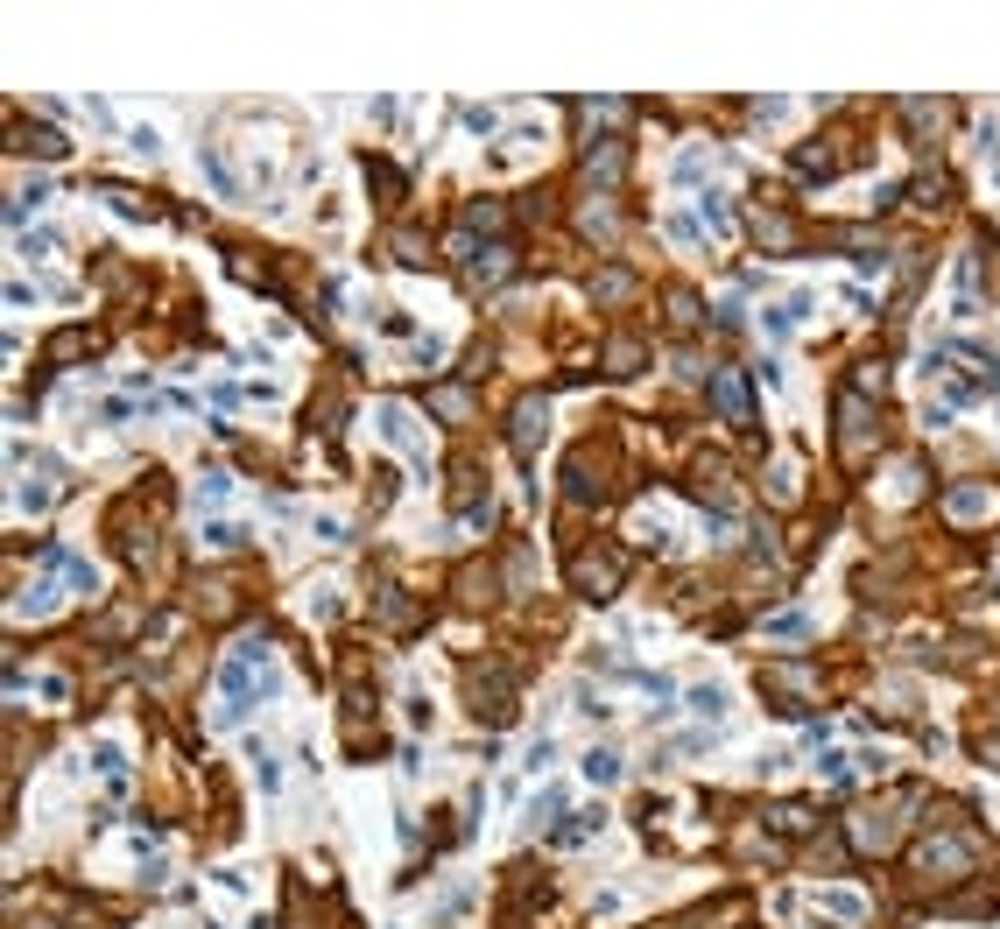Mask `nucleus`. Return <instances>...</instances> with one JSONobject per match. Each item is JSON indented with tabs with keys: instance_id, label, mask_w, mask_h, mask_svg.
<instances>
[{
	"instance_id": "bb28decb",
	"label": "nucleus",
	"mask_w": 1000,
	"mask_h": 929,
	"mask_svg": "<svg viewBox=\"0 0 1000 929\" xmlns=\"http://www.w3.org/2000/svg\"><path fill=\"white\" fill-rule=\"evenodd\" d=\"M437 409H444V416H472V401L458 395V387H444V395H437Z\"/></svg>"
},
{
	"instance_id": "a878e982",
	"label": "nucleus",
	"mask_w": 1000,
	"mask_h": 929,
	"mask_svg": "<svg viewBox=\"0 0 1000 929\" xmlns=\"http://www.w3.org/2000/svg\"><path fill=\"white\" fill-rule=\"evenodd\" d=\"M705 219H712V226H719V233L733 226V212H726V198H719V190H705Z\"/></svg>"
},
{
	"instance_id": "aec40b11",
	"label": "nucleus",
	"mask_w": 1000,
	"mask_h": 929,
	"mask_svg": "<svg viewBox=\"0 0 1000 929\" xmlns=\"http://www.w3.org/2000/svg\"><path fill=\"white\" fill-rule=\"evenodd\" d=\"M585 775H592V782H620V754L592 746V754H585Z\"/></svg>"
},
{
	"instance_id": "cd10ccee",
	"label": "nucleus",
	"mask_w": 1000,
	"mask_h": 929,
	"mask_svg": "<svg viewBox=\"0 0 1000 929\" xmlns=\"http://www.w3.org/2000/svg\"><path fill=\"white\" fill-rule=\"evenodd\" d=\"M691 704H697L705 718H719V711H726V697H719V691H691Z\"/></svg>"
},
{
	"instance_id": "7ed1b4c3",
	"label": "nucleus",
	"mask_w": 1000,
	"mask_h": 929,
	"mask_svg": "<svg viewBox=\"0 0 1000 929\" xmlns=\"http://www.w3.org/2000/svg\"><path fill=\"white\" fill-rule=\"evenodd\" d=\"M606 472H614L606 444H600V437H592V444H578V451H571V464H564V493H571L578 507H585V500H606V486H614Z\"/></svg>"
},
{
	"instance_id": "9b49d317",
	"label": "nucleus",
	"mask_w": 1000,
	"mask_h": 929,
	"mask_svg": "<svg viewBox=\"0 0 1000 929\" xmlns=\"http://www.w3.org/2000/svg\"><path fill=\"white\" fill-rule=\"evenodd\" d=\"M85 352H99V324H71V332H57L50 346H42L50 367H71V359H85Z\"/></svg>"
},
{
	"instance_id": "4be33fe9",
	"label": "nucleus",
	"mask_w": 1000,
	"mask_h": 929,
	"mask_svg": "<svg viewBox=\"0 0 1000 929\" xmlns=\"http://www.w3.org/2000/svg\"><path fill=\"white\" fill-rule=\"evenodd\" d=\"M226 493H233V472H219V464H212V472L198 479V500L212 507V500H226Z\"/></svg>"
},
{
	"instance_id": "dca6fc26",
	"label": "nucleus",
	"mask_w": 1000,
	"mask_h": 929,
	"mask_svg": "<svg viewBox=\"0 0 1000 929\" xmlns=\"http://www.w3.org/2000/svg\"><path fill=\"white\" fill-rule=\"evenodd\" d=\"M620 162H627L620 141H614V148H592V156H585V184H600V176H620Z\"/></svg>"
},
{
	"instance_id": "f8f14e48",
	"label": "nucleus",
	"mask_w": 1000,
	"mask_h": 929,
	"mask_svg": "<svg viewBox=\"0 0 1000 929\" xmlns=\"http://www.w3.org/2000/svg\"><path fill=\"white\" fill-rule=\"evenodd\" d=\"M754 239H761L768 253H797V219H789V212H768V205H761V212H754Z\"/></svg>"
},
{
	"instance_id": "6e6552de",
	"label": "nucleus",
	"mask_w": 1000,
	"mask_h": 929,
	"mask_svg": "<svg viewBox=\"0 0 1000 929\" xmlns=\"http://www.w3.org/2000/svg\"><path fill=\"white\" fill-rule=\"evenodd\" d=\"M507 697H515V677H507V669H501V677H494V669H472V711H480V718H494V726H501V718L515 711Z\"/></svg>"
},
{
	"instance_id": "a211bd4d",
	"label": "nucleus",
	"mask_w": 1000,
	"mask_h": 929,
	"mask_svg": "<svg viewBox=\"0 0 1000 929\" xmlns=\"http://www.w3.org/2000/svg\"><path fill=\"white\" fill-rule=\"evenodd\" d=\"M395 253H402V268H430V239L423 233H395Z\"/></svg>"
},
{
	"instance_id": "b1692460",
	"label": "nucleus",
	"mask_w": 1000,
	"mask_h": 929,
	"mask_svg": "<svg viewBox=\"0 0 1000 929\" xmlns=\"http://www.w3.org/2000/svg\"><path fill=\"white\" fill-rule=\"evenodd\" d=\"M768 634H782V641H803V634H811V620H803V612H782V620H768Z\"/></svg>"
},
{
	"instance_id": "ddd939ff",
	"label": "nucleus",
	"mask_w": 1000,
	"mask_h": 929,
	"mask_svg": "<svg viewBox=\"0 0 1000 929\" xmlns=\"http://www.w3.org/2000/svg\"><path fill=\"white\" fill-rule=\"evenodd\" d=\"M592 296H600V304H627V296H634V275H627V268H600V275H592Z\"/></svg>"
},
{
	"instance_id": "0eeeda50",
	"label": "nucleus",
	"mask_w": 1000,
	"mask_h": 929,
	"mask_svg": "<svg viewBox=\"0 0 1000 929\" xmlns=\"http://www.w3.org/2000/svg\"><path fill=\"white\" fill-rule=\"evenodd\" d=\"M458 261H466V282H472V289H494V282L515 275V247H466Z\"/></svg>"
},
{
	"instance_id": "4468645a",
	"label": "nucleus",
	"mask_w": 1000,
	"mask_h": 929,
	"mask_svg": "<svg viewBox=\"0 0 1000 929\" xmlns=\"http://www.w3.org/2000/svg\"><path fill=\"white\" fill-rule=\"evenodd\" d=\"M198 606L212 612V620H226V612L240 606V598H233V584H226V578H205V584H198Z\"/></svg>"
},
{
	"instance_id": "f257e3e1",
	"label": "nucleus",
	"mask_w": 1000,
	"mask_h": 929,
	"mask_svg": "<svg viewBox=\"0 0 1000 929\" xmlns=\"http://www.w3.org/2000/svg\"><path fill=\"white\" fill-rule=\"evenodd\" d=\"M880 409H874V395H860V387H839V458L845 464H867L880 451Z\"/></svg>"
},
{
	"instance_id": "f03ea898",
	"label": "nucleus",
	"mask_w": 1000,
	"mask_h": 929,
	"mask_svg": "<svg viewBox=\"0 0 1000 929\" xmlns=\"http://www.w3.org/2000/svg\"><path fill=\"white\" fill-rule=\"evenodd\" d=\"M620 578H627V557H620V549H606V543H592V549H578V557H571V592H585V598H614Z\"/></svg>"
},
{
	"instance_id": "5701e85b",
	"label": "nucleus",
	"mask_w": 1000,
	"mask_h": 929,
	"mask_svg": "<svg viewBox=\"0 0 1000 929\" xmlns=\"http://www.w3.org/2000/svg\"><path fill=\"white\" fill-rule=\"evenodd\" d=\"M669 318L691 332V324H697V296H691V289H669Z\"/></svg>"
},
{
	"instance_id": "6ab92c4d",
	"label": "nucleus",
	"mask_w": 1000,
	"mask_h": 929,
	"mask_svg": "<svg viewBox=\"0 0 1000 929\" xmlns=\"http://www.w3.org/2000/svg\"><path fill=\"white\" fill-rule=\"evenodd\" d=\"M14 148H22V156H64V141H57L50 127H42V134H36V127H22V141H14Z\"/></svg>"
},
{
	"instance_id": "9d476101",
	"label": "nucleus",
	"mask_w": 1000,
	"mask_h": 929,
	"mask_svg": "<svg viewBox=\"0 0 1000 929\" xmlns=\"http://www.w3.org/2000/svg\"><path fill=\"white\" fill-rule=\"evenodd\" d=\"M853 845L867 852V859H874V852H888V845H894V817L880 810V803H867V810H853Z\"/></svg>"
},
{
	"instance_id": "2eb2a0df",
	"label": "nucleus",
	"mask_w": 1000,
	"mask_h": 929,
	"mask_svg": "<svg viewBox=\"0 0 1000 929\" xmlns=\"http://www.w3.org/2000/svg\"><path fill=\"white\" fill-rule=\"evenodd\" d=\"M606 359H614V373H641V338H634V332H614Z\"/></svg>"
},
{
	"instance_id": "393cba45",
	"label": "nucleus",
	"mask_w": 1000,
	"mask_h": 929,
	"mask_svg": "<svg viewBox=\"0 0 1000 929\" xmlns=\"http://www.w3.org/2000/svg\"><path fill=\"white\" fill-rule=\"evenodd\" d=\"M825 916H839V922H860V894H825Z\"/></svg>"
},
{
	"instance_id": "423d86ee",
	"label": "nucleus",
	"mask_w": 1000,
	"mask_h": 929,
	"mask_svg": "<svg viewBox=\"0 0 1000 929\" xmlns=\"http://www.w3.org/2000/svg\"><path fill=\"white\" fill-rule=\"evenodd\" d=\"M543 430H550V401H543V395H521V401H515V416H507V444H515V451L529 458L535 444H543Z\"/></svg>"
},
{
	"instance_id": "39448f33",
	"label": "nucleus",
	"mask_w": 1000,
	"mask_h": 929,
	"mask_svg": "<svg viewBox=\"0 0 1000 929\" xmlns=\"http://www.w3.org/2000/svg\"><path fill=\"white\" fill-rule=\"evenodd\" d=\"M712 409H719L733 430H754V395H748V373H740V367L712 373Z\"/></svg>"
},
{
	"instance_id": "f3484780",
	"label": "nucleus",
	"mask_w": 1000,
	"mask_h": 929,
	"mask_svg": "<svg viewBox=\"0 0 1000 929\" xmlns=\"http://www.w3.org/2000/svg\"><path fill=\"white\" fill-rule=\"evenodd\" d=\"M768 823H782L789 838H803V831H811V823H817V810H811V803H782V810H775Z\"/></svg>"
},
{
	"instance_id": "20e7f679",
	"label": "nucleus",
	"mask_w": 1000,
	"mask_h": 929,
	"mask_svg": "<svg viewBox=\"0 0 1000 929\" xmlns=\"http://www.w3.org/2000/svg\"><path fill=\"white\" fill-rule=\"evenodd\" d=\"M973 866H979V845H973V838H959V831H951V838H923V852H916V874L923 880H965Z\"/></svg>"
},
{
	"instance_id": "1a4fd4ad",
	"label": "nucleus",
	"mask_w": 1000,
	"mask_h": 929,
	"mask_svg": "<svg viewBox=\"0 0 1000 929\" xmlns=\"http://www.w3.org/2000/svg\"><path fill=\"white\" fill-rule=\"evenodd\" d=\"M987 515H1000V493L993 486H951L945 493V521H987Z\"/></svg>"
},
{
	"instance_id": "412c9836",
	"label": "nucleus",
	"mask_w": 1000,
	"mask_h": 929,
	"mask_svg": "<svg viewBox=\"0 0 1000 929\" xmlns=\"http://www.w3.org/2000/svg\"><path fill=\"white\" fill-rule=\"evenodd\" d=\"M768 493H775V500H797V464H768Z\"/></svg>"
}]
</instances>
